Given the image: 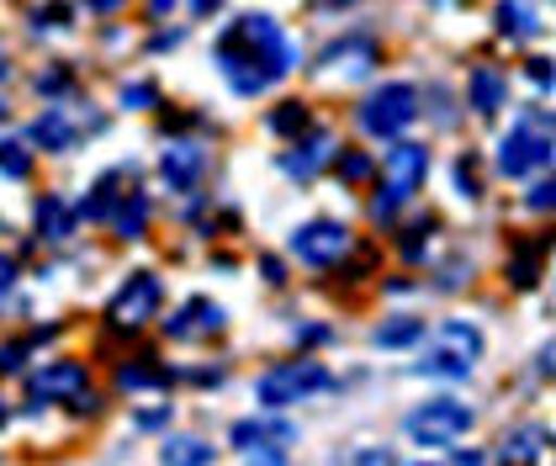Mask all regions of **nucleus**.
I'll use <instances>...</instances> for the list:
<instances>
[{"instance_id":"obj_10","label":"nucleus","mask_w":556,"mask_h":466,"mask_svg":"<svg viewBox=\"0 0 556 466\" xmlns=\"http://www.w3.org/2000/svg\"><path fill=\"white\" fill-rule=\"evenodd\" d=\"M223 329H228V307L213 302V297H186V302L175 307V318L165 324V335L186 339V344H197V339H217Z\"/></svg>"},{"instance_id":"obj_46","label":"nucleus","mask_w":556,"mask_h":466,"mask_svg":"<svg viewBox=\"0 0 556 466\" xmlns=\"http://www.w3.org/2000/svg\"><path fill=\"white\" fill-rule=\"evenodd\" d=\"M186 38V27H170V33H160V38H149V48H154V53H165V48H175V42Z\"/></svg>"},{"instance_id":"obj_16","label":"nucleus","mask_w":556,"mask_h":466,"mask_svg":"<svg viewBox=\"0 0 556 466\" xmlns=\"http://www.w3.org/2000/svg\"><path fill=\"white\" fill-rule=\"evenodd\" d=\"M38 149H48V154H70V149H80V127L70 123V112L64 106H48L43 117L33 123V133H27Z\"/></svg>"},{"instance_id":"obj_42","label":"nucleus","mask_w":556,"mask_h":466,"mask_svg":"<svg viewBox=\"0 0 556 466\" xmlns=\"http://www.w3.org/2000/svg\"><path fill=\"white\" fill-rule=\"evenodd\" d=\"M138 429H165V424H170V408H165V403H160V408H138Z\"/></svg>"},{"instance_id":"obj_9","label":"nucleus","mask_w":556,"mask_h":466,"mask_svg":"<svg viewBox=\"0 0 556 466\" xmlns=\"http://www.w3.org/2000/svg\"><path fill=\"white\" fill-rule=\"evenodd\" d=\"M298 440V424L270 419V408L260 419H239L228 429V445L244 451V456H260V462H287V445Z\"/></svg>"},{"instance_id":"obj_1","label":"nucleus","mask_w":556,"mask_h":466,"mask_svg":"<svg viewBox=\"0 0 556 466\" xmlns=\"http://www.w3.org/2000/svg\"><path fill=\"white\" fill-rule=\"evenodd\" d=\"M298 64V48L281 33L276 16L265 11H244L217 33V70L239 96H265L276 80H287Z\"/></svg>"},{"instance_id":"obj_29","label":"nucleus","mask_w":556,"mask_h":466,"mask_svg":"<svg viewBox=\"0 0 556 466\" xmlns=\"http://www.w3.org/2000/svg\"><path fill=\"white\" fill-rule=\"evenodd\" d=\"M451 180H456V191H462V197H471V202H477V197H482V154H456V165H451Z\"/></svg>"},{"instance_id":"obj_51","label":"nucleus","mask_w":556,"mask_h":466,"mask_svg":"<svg viewBox=\"0 0 556 466\" xmlns=\"http://www.w3.org/2000/svg\"><path fill=\"white\" fill-rule=\"evenodd\" d=\"M355 0H318V11H350Z\"/></svg>"},{"instance_id":"obj_50","label":"nucleus","mask_w":556,"mask_h":466,"mask_svg":"<svg viewBox=\"0 0 556 466\" xmlns=\"http://www.w3.org/2000/svg\"><path fill=\"white\" fill-rule=\"evenodd\" d=\"M143 5H149V16H160V22L175 11V0H143Z\"/></svg>"},{"instance_id":"obj_28","label":"nucleus","mask_w":556,"mask_h":466,"mask_svg":"<svg viewBox=\"0 0 556 466\" xmlns=\"http://www.w3.org/2000/svg\"><path fill=\"white\" fill-rule=\"evenodd\" d=\"M419 339H425V324H419V318H392V324L377 329V344H382V350H408V344H419Z\"/></svg>"},{"instance_id":"obj_3","label":"nucleus","mask_w":556,"mask_h":466,"mask_svg":"<svg viewBox=\"0 0 556 466\" xmlns=\"http://www.w3.org/2000/svg\"><path fill=\"white\" fill-rule=\"evenodd\" d=\"M482 350H488V339H482V329H477L471 318H445V324H440V335H434L429 361L419 366V377L467 381L471 371H477V361H482Z\"/></svg>"},{"instance_id":"obj_37","label":"nucleus","mask_w":556,"mask_h":466,"mask_svg":"<svg viewBox=\"0 0 556 466\" xmlns=\"http://www.w3.org/2000/svg\"><path fill=\"white\" fill-rule=\"evenodd\" d=\"M38 90H43V96H70V90H75V75H70V70H48V75H38Z\"/></svg>"},{"instance_id":"obj_8","label":"nucleus","mask_w":556,"mask_h":466,"mask_svg":"<svg viewBox=\"0 0 556 466\" xmlns=\"http://www.w3.org/2000/svg\"><path fill=\"white\" fill-rule=\"evenodd\" d=\"M292 254H298L307 270H329V265H340L344 254H350V228H344L340 217H313V223H302L298 234H292Z\"/></svg>"},{"instance_id":"obj_18","label":"nucleus","mask_w":556,"mask_h":466,"mask_svg":"<svg viewBox=\"0 0 556 466\" xmlns=\"http://www.w3.org/2000/svg\"><path fill=\"white\" fill-rule=\"evenodd\" d=\"M123 180H132L128 165H117V169H106V175H96L90 197L80 202V217H90V223H106V217H112V207L123 202Z\"/></svg>"},{"instance_id":"obj_6","label":"nucleus","mask_w":556,"mask_h":466,"mask_svg":"<svg viewBox=\"0 0 556 466\" xmlns=\"http://www.w3.org/2000/svg\"><path fill=\"white\" fill-rule=\"evenodd\" d=\"M414 117H419V90H414L408 80L377 85V90L355 106V127H361V133H371V138H397Z\"/></svg>"},{"instance_id":"obj_22","label":"nucleus","mask_w":556,"mask_h":466,"mask_svg":"<svg viewBox=\"0 0 556 466\" xmlns=\"http://www.w3.org/2000/svg\"><path fill=\"white\" fill-rule=\"evenodd\" d=\"M33 223H38V239H48V244H64V239L75 234V207H70V202H59V197H38Z\"/></svg>"},{"instance_id":"obj_33","label":"nucleus","mask_w":556,"mask_h":466,"mask_svg":"<svg viewBox=\"0 0 556 466\" xmlns=\"http://www.w3.org/2000/svg\"><path fill=\"white\" fill-rule=\"evenodd\" d=\"M429 123L445 127V133L456 127V112H451V90H445V85H429Z\"/></svg>"},{"instance_id":"obj_25","label":"nucleus","mask_w":556,"mask_h":466,"mask_svg":"<svg viewBox=\"0 0 556 466\" xmlns=\"http://www.w3.org/2000/svg\"><path fill=\"white\" fill-rule=\"evenodd\" d=\"M493 22H498V33L509 42H525L541 33V22H535V11L525 5V0H498V11H493Z\"/></svg>"},{"instance_id":"obj_15","label":"nucleus","mask_w":556,"mask_h":466,"mask_svg":"<svg viewBox=\"0 0 556 466\" xmlns=\"http://www.w3.org/2000/svg\"><path fill=\"white\" fill-rule=\"evenodd\" d=\"M467 106L477 117H498L509 106V75L498 64H477L467 75Z\"/></svg>"},{"instance_id":"obj_36","label":"nucleus","mask_w":556,"mask_h":466,"mask_svg":"<svg viewBox=\"0 0 556 466\" xmlns=\"http://www.w3.org/2000/svg\"><path fill=\"white\" fill-rule=\"evenodd\" d=\"M552 202H556V186H552V180H546V175H541V180L530 186V197H525V207L535 212V217H546V212H552Z\"/></svg>"},{"instance_id":"obj_45","label":"nucleus","mask_w":556,"mask_h":466,"mask_svg":"<svg viewBox=\"0 0 556 466\" xmlns=\"http://www.w3.org/2000/svg\"><path fill=\"white\" fill-rule=\"evenodd\" d=\"M80 5H86V11H96V16H117L128 0H80Z\"/></svg>"},{"instance_id":"obj_52","label":"nucleus","mask_w":556,"mask_h":466,"mask_svg":"<svg viewBox=\"0 0 556 466\" xmlns=\"http://www.w3.org/2000/svg\"><path fill=\"white\" fill-rule=\"evenodd\" d=\"M0 123H11V106H5V101H0Z\"/></svg>"},{"instance_id":"obj_11","label":"nucleus","mask_w":556,"mask_h":466,"mask_svg":"<svg viewBox=\"0 0 556 466\" xmlns=\"http://www.w3.org/2000/svg\"><path fill=\"white\" fill-rule=\"evenodd\" d=\"M329 154H334L329 133H324V127H313L298 149H281V154H276V169H281L287 180H298V186H313V180L324 175V165H329Z\"/></svg>"},{"instance_id":"obj_12","label":"nucleus","mask_w":556,"mask_h":466,"mask_svg":"<svg viewBox=\"0 0 556 466\" xmlns=\"http://www.w3.org/2000/svg\"><path fill=\"white\" fill-rule=\"evenodd\" d=\"M382 169H387V186H397L403 197H414V191L425 186V175H429V149L397 133V138H392V149H387Z\"/></svg>"},{"instance_id":"obj_49","label":"nucleus","mask_w":556,"mask_h":466,"mask_svg":"<svg viewBox=\"0 0 556 466\" xmlns=\"http://www.w3.org/2000/svg\"><path fill=\"white\" fill-rule=\"evenodd\" d=\"M535 377H552V344H541V355H535Z\"/></svg>"},{"instance_id":"obj_32","label":"nucleus","mask_w":556,"mask_h":466,"mask_svg":"<svg viewBox=\"0 0 556 466\" xmlns=\"http://www.w3.org/2000/svg\"><path fill=\"white\" fill-rule=\"evenodd\" d=\"M123 106H128V112H160V85L154 80L123 85Z\"/></svg>"},{"instance_id":"obj_47","label":"nucleus","mask_w":556,"mask_h":466,"mask_svg":"<svg viewBox=\"0 0 556 466\" xmlns=\"http://www.w3.org/2000/svg\"><path fill=\"white\" fill-rule=\"evenodd\" d=\"M350 462H366V466H387V462H397V456H392V451H355V456H350Z\"/></svg>"},{"instance_id":"obj_48","label":"nucleus","mask_w":556,"mask_h":466,"mask_svg":"<svg viewBox=\"0 0 556 466\" xmlns=\"http://www.w3.org/2000/svg\"><path fill=\"white\" fill-rule=\"evenodd\" d=\"M217 5H223V0H186V11H191V16H213Z\"/></svg>"},{"instance_id":"obj_2","label":"nucleus","mask_w":556,"mask_h":466,"mask_svg":"<svg viewBox=\"0 0 556 466\" xmlns=\"http://www.w3.org/2000/svg\"><path fill=\"white\" fill-rule=\"evenodd\" d=\"M552 165V112L530 106L519 123L509 127V138L498 143V175L509 180H535Z\"/></svg>"},{"instance_id":"obj_4","label":"nucleus","mask_w":556,"mask_h":466,"mask_svg":"<svg viewBox=\"0 0 556 466\" xmlns=\"http://www.w3.org/2000/svg\"><path fill=\"white\" fill-rule=\"evenodd\" d=\"M329 387H334V377H329L324 361H281V366H270V371L255 381V398L270 414H281V408H298V403L329 392Z\"/></svg>"},{"instance_id":"obj_17","label":"nucleus","mask_w":556,"mask_h":466,"mask_svg":"<svg viewBox=\"0 0 556 466\" xmlns=\"http://www.w3.org/2000/svg\"><path fill=\"white\" fill-rule=\"evenodd\" d=\"M546 250H552V239H530V244H514L509 270H504L514 292H530V287H541V270H546Z\"/></svg>"},{"instance_id":"obj_23","label":"nucleus","mask_w":556,"mask_h":466,"mask_svg":"<svg viewBox=\"0 0 556 466\" xmlns=\"http://www.w3.org/2000/svg\"><path fill=\"white\" fill-rule=\"evenodd\" d=\"M307 127H313V106L307 101H281V106L265 112V133L270 138H302Z\"/></svg>"},{"instance_id":"obj_31","label":"nucleus","mask_w":556,"mask_h":466,"mask_svg":"<svg viewBox=\"0 0 556 466\" xmlns=\"http://www.w3.org/2000/svg\"><path fill=\"white\" fill-rule=\"evenodd\" d=\"M160 456H165V462H197V466H207L217 451L207 445V440H170V445H165Z\"/></svg>"},{"instance_id":"obj_44","label":"nucleus","mask_w":556,"mask_h":466,"mask_svg":"<svg viewBox=\"0 0 556 466\" xmlns=\"http://www.w3.org/2000/svg\"><path fill=\"white\" fill-rule=\"evenodd\" d=\"M298 344H329V329H324V324H302Z\"/></svg>"},{"instance_id":"obj_5","label":"nucleus","mask_w":556,"mask_h":466,"mask_svg":"<svg viewBox=\"0 0 556 466\" xmlns=\"http://www.w3.org/2000/svg\"><path fill=\"white\" fill-rule=\"evenodd\" d=\"M471 424H477V414H471L462 398H434V403L408 408L403 434H408L414 445H425V451H445V445H456V440L467 434Z\"/></svg>"},{"instance_id":"obj_53","label":"nucleus","mask_w":556,"mask_h":466,"mask_svg":"<svg viewBox=\"0 0 556 466\" xmlns=\"http://www.w3.org/2000/svg\"><path fill=\"white\" fill-rule=\"evenodd\" d=\"M5 75H11V64H5V53H0V80H5Z\"/></svg>"},{"instance_id":"obj_24","label":"nucleus","mask_w":556,"mask_h":466,"mask_svg":"<svg viewBox=\"0 0 556 466\" xmlns=\"http://www.w3.org/2000/svg\"><path fill=\"white\" fill-rule=\"evenodd\" d=\"M546 440H552V429L546 424H530V429H509L504 434V462H541L546 456Z\"/></svg>"},{"instance_id":"obj_7","label":"nucleus","mask_w":556,"mask_h":466,"mask_svg":"<svg viewBox=\"0 0 556 466\" xmlns=\"http://www.w3.org/2000/svg\"><path fill=\"white\" fill-rule=\"evenodd\" d=\"M160 307H165V276H160V270H128V281L106 302V324H112L117 335H132V329H143L149 318H160Z\"/></svg>"},{"instance_id":"obj_55","label":"nucleus","mask_w":556,"mask_h":466,"mask_svg":"<svg viewBox=\"0 0 556 466\" xmlns=\"http://www.w3.org/2000/svg\"><path fill=\"white\" fill-rule=\"evenodd\" d=\"M429 5H445V0H429Z\"/></svg>"},{"instance_id":"obj_38","label":"nucleus","mask_w":556,"mask_h":466,"mask_svg":"<svg viewBox=\"0 0 556 466\" xmlns=\"http://www.w3.org/2000/svg\"><path fill=\"white\" fill-rule=\"evenodd\" d=\"M38 27H70V5H64V0L38 5Z\"/></svg>"},{"instance_id":"obj_21","label":"nucleus","mask_w":556,"mask_h":466,"mask_svg":"<svg viewBox=\"0 0 556 466\" xmlns=\"http://www.w3.org/2000/svg\"><path fill=\"white\" fill-rule=\"evenodd\" d=\"M175 371L170 366H160V355L154 350H143V355H128L123 366H117V387H128V392H138V387H170Z\"/></svg>"},{"instance_id":"obj_26","label":"nucleus","mask_w":556,"mask_h":466,"mask_svg":"<svg viewBox=\"0 0 556 466\" xmlns=\"http://www.w3.org/2000/svg\"><path fill=\"white\" fill-rule=\"evenodd\" d=\"M434 234H440V217H434V212H419L414 223H403V228H397V254H403L408 265H414V260H425V250H429V239H434Z\"/></svg>"},{"instance_id":"obj_34","label":"nucleus","mask_w":556,"mask_h":466,"mask_svg":"<svg viewBox=\"0 0 556 466\" xmlns=\"http://www.w3.org/2000/svg\"><path fill=\"white\" fill-rule=\"evenodd\" d=\"M403 202H408V197H403V191H397V186H387L382 180V191H377V202H371V217H377V223H392V217H397V212H403Z\"/></svg>"},{"instance_id":"obj_30","label":"nucleus","mask_w":556,"mask_h":466,"mask_svg":"<svg viewBox=\"0 0 556 466\" xmlns=\"http://www.w3.org/2000/svg\"><path fill=\"white\" fill-rule=\"evenodd\" d=\"M0 175L5 180H27L33 175V149H22L16 138H0Z\"/></svg>"},{"instance_id":"obj_43","label":"nucleus","mask_w":556,"mask_h":466,"mask_svg":"<svg viewBox=\"0 0 556 466\" xmlns=\"http://www.w3.org/2000/svg\"><path fill=\"white\" fill-rule=\"evenodd\" d=\"M525 75L541 85V90H552V59H530V64H525Z\"/></svg>"},{"instance_id":"obj_20","label":"nucleus","mask_w":556,"mask_h":466,"mask_svg":"<svg viewBox=\"0 0 556 466\" xmlns=\"http://www.w3.org/2000/svg\"><path fill=\"white\" fill-rule=\"evenodd\" d=\"M149 217H154V202H149V197H143V186H138V191H123V202L112 207L106 223H112V234H117V239H143Z\"/></svg>"},{"instance_id":"obj_39","label":"nucleus","mask_w":556,"mask_h":466,"mask_svg":"<svg viewBox=\"0 0 556 466\" xmlns=\"http://www.w3.org/2000/svg\"><path fill=\"white\" fill-rule=\"evenodd\" d=\"M260 276H265V287H287V265L276 254H260Z\"/></svg>"},{"instance_id":"obj_41","label":"nucleus","mask_w":556,"mask_h":466,"mask_svg":"<svg viewBox=\"0 0 556 466\" xmlns=\"http://www.w3.org/2000/svg\"><path fill=\"white\" fill-rule=\"evenodd\" d=\"M371 265H377V250H371V244H361V254H355V260L344 265V276H350V281H361V276H366Z\"/></svg>"},{"instance_id":"obj_40","label":"nucleus","mask_w":556,"mask_h":466,"mask_svg":"<svg viewBox=\"0 0 556 466\" xmlns=\"http://www.w3.org/2000/svg\"><path fill=\"white\" fill-rule=\"evenodd\" d=\"M16 276H22V265H16L11 254H0V302L16 292Z\"/></svg>"},{"instance_id":"obj_19","label":"nucleus","mask_w":556,"mask_h":466,"mask_svg":"<svg viewBox=\"0 0 556 466\" xmlns=\"http://www.w3.org/2000/svg\"><path fill=\"white\" fill-rule=\"evenodd\" d=\"M340 59H344V70H350V75H366V70L382 59V48H377V38H366V33H361V38L329 42V48L318 53V64H340Z\"/></svg>"},{"instance_id":"obj_13","label":"nucleus","mask_w":556,"mask_h":466,"mask_svg":"<svg viewBox=\"0 0 556 466\" xmlns=\"http://www.w3.org/2000/svg\"><path fill=\"white\" fill-rule=\"evenodd\" d=\"M202 175H207V149L191 143V138H180V143H170V149L160 154V180H165L170 191H180V197L197 191Z\"/></svg>"},{"instance_id":"obj_27","label":"nucleus","mask_w":556,"mask_h":466,"mask_svg":"<svg viewBox=\"0 0 556 466\" xmlns=\"http://www.w3.org/2000/svg\"><path fill=\"white\" fill-rule=\"evenodd\" d=\"M334 160V175H340L344 186H366L371 175H377V160L366 154V149H340V154H329Z\"/></svg>"},{"instance_id":"obj_35","label":"nucleus","mask_w":556,"mask_h":466,"mask_svg":"<svg viewBox=\"0 0 556 466\" xmlns=\"http://www.w3.org/2000/svg\"><path fill=\"white\" fill-rule=\"evenodd\" d=\"M27 371V339H5L0 344V377H16Z\"/></svg>"},{"instance_id":"obj_54","label":"nucleus","mask_w":556,"mask_h":466,"mask_svg":"<svg viewBox=\"0 0 556 466\" xmlns=\"http://www.w3.org/2000/svg\"><path fill=\"white\" fill-rule=\"evenodd\" d=\"M5 419H11V414H5V403H0V424H5Z\"/></svg>"},{"instance_id":"obj_14","label":"nucleus","mask_w":556,"mask_h":466,"mask_svg":"<svg viewBox=\"0 0 556 466\" xmlns=\"http://www.w3.org/2000/svg\"><path fill=\"white\" fill-rule=\"evenodd\" d=\"M80 387H86V366L80 361H48L43 371L33 377L27 398H33V408H43V403H70Z\"/></svg>"}]
</instances>
